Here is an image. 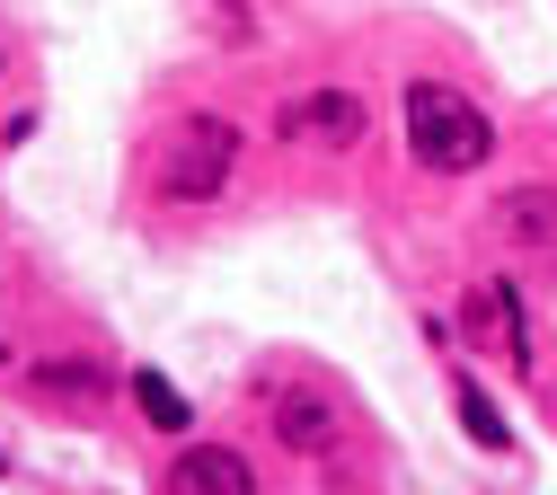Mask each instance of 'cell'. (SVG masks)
<instances>
[{
	"instance_id": "52a82bcc",
	"label": "cell",
	"mask_w": 557,
	"mask_h": 495,
	"mask_svg": "<svg viewBox=\"0 0 557 495\" xmlns=\"http://www.w3.org/2000/svg\"><path fill=\"white\" fill-rule=\"evenodd\" d=\"M133 398H143V416L160 424V434H186V398H177L160 372H133Z\"/></svg>"
},
{
	"instance_id": "8fae6325",
	"label": "cell",
	"mask_w": 557,
	"mask_h": 495,
	"mask_svg": "<svg viewBox=\"0 0 557 495\" xmlns=\"http://www.w3.org/2000/svg\"><path fill=\"white\" fill-rule=\"evenodd\" d=\"M0 469H10V460H0Z\"/></svg>"
},
{
	"instance_id": "6da1fadb",
	"label": "cell",
	"mask_w": 557,
	"mask_h": 495,
	"mask_svg": "<svg viewBox=\"0 0 557 495\" xmlns=\"http://www.w3.org/2000/svg\"><path fill=\"white\" fill-rule=\"evenodd\" d=\"M398 107H407V151L434 177H469V169L496 160V124H486V107L460 98L451 81H407Z\"/></svg>"
},
{
	"instance_id": "5b68a950",
	"label": "cell",
	"mask_w": 557,
	"mask_h": 495,
	"mask_svg": "<svg viewBox=\"0 0 557 495\" xmlns=\"http://www.w3.org/2000/svg\"><path fill=\"white\" fill-rule=\"evenodd\" d=\"M274 434L293 451H336V407L319 389H274Z\"/></svg>"
},
{
	"instance_id": "3957f363",
	"label": "cell",
	"mask_w": 557,
	"mask_h": 495,
	"mask_svg": "<svg viewBox=\"0 0 557 495\" xmlns=\"http://www.w3.org/2000/svg\"><path fill=\"white\" fill-rule=\"evenodd\" d=\"M274 133L301 141V151H355V141L372 133V107L355 89H310V98H293L284 115H274Z\"/></svg>"
},
{
	"instance_id": "8992f818",
	"label": "cell",
	"mask_w": 557,
	"mask_h": 495,
	"mask_svg": "<svg viewBox=\"0 0 557 495\" xmlns=\"http://www.w3.org/2000/svg\"><path fill=\"white\" fill-rule=\"evenodd\" d=\"M460 424H469V443H486V451H505L513 434H505V416H496V398H486L478 381H460Z\"/></svg>"
},
{
	"instance_id": "9c48e42d",
	"label": "cell",
	"mask_w": 557,
	"mask_h": 495,
	"mask_svg": "<svg viewBox=\"0 0 557 495\" xmlns=\"http://www.w3.org/2000/svg\"><path fill=\"white\" fill-rule=\"evenodd\" d=\"M36 389H53V398H98L107 372H89V363H53V372H36Z\"/></svg>"
},
{
	"instance_id": "277c9868",
	"label": "cell",
	"mask_w": 557,
	"mask_h": 495,
	"mask_svg": "<svg viewBox=\"0 0 557 495\" xmlns=\"http://www.w3.org/2000/svg\"><path fill=\"white\" fill-rule=\"evenodd\" d=\"M257 469L231 451V443H195L186 460H169V495H248Z\"/></svg>"
},
{
	"instance_id": "30bf717a",
	"label": "cell",
	"mask_w": 557,
	"mask_h": 495,
	"mask_svg": "<svg viewBox=\"0 0 557 495\" xmlns=\"http://www.w3.org/2000/svg\"><path fill=\"white\" fill-rule=\"evenodd\" d=\"M505 310H513V293H469V336H505Z\"/></svg>"
},
{
	"instance_id": "7a4b0ae2",
	"label": "cell",
	"mask_w": 557,
	"mask_h": 495,
	"mask_svg": "<svg viewBox=\"0 0 557 495\" xmlns=\"http://www.w3.org/2000/svg\"><path fill=\"white\" fill-rule=\"evenodd\" d=\"M231 160H239V133L222 115H186L160 151V195L169 203H213L231 186Z\"/></svg>"
},
{
	"instance_id": "ba28073f",
	"label": "cell",
	"mask_w": 557,
	"mask_h": 495,
	"mask_svg": "<svg viewBox=\"0 0 557 495\" xmlns=\"http://www.w3.org/2000/svg\"><path fill=\"white\" fill-rule=\"evenodd\" d=\"M505 231L548 239V231H557V195H513V203H505Z\"/></svg>"
}]
</instances>
